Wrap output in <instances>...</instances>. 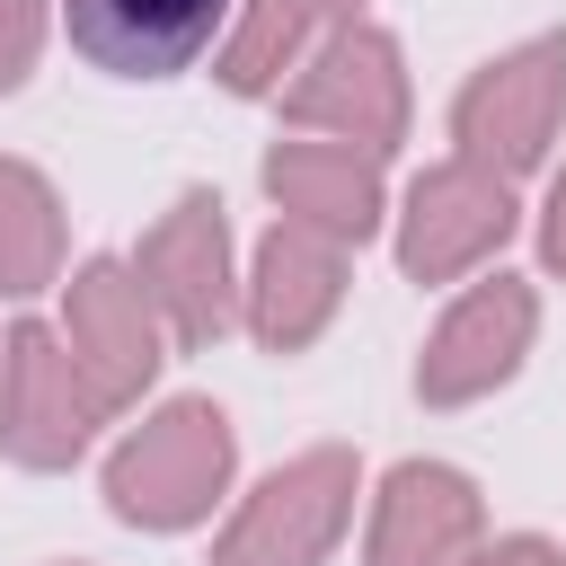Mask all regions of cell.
Segmentation results:
<instances>
[{"label":"cell","instance_id":"obj_1","mask_svg":"<svg viewBox=\"0 0 566 566\" xmlns=\"http://www.w3.org/2000/svg\"><path fill=\"white\" fill-rule=\"evenodd\" d=\"M239 478V424L212 398H159L106 451V513L124 531H195Z\"/></svg>","mask_w":566,"mask_h":566},{"label":"cell","instance_id":"obj_2","mask_svg":"<svg viewBox=\"0 0 566 566\" xmlns=\"http://www.w3.org/2000/svg\"><path fill=\"white\" fill-rule=\"evenodd\" d=\"M407 115H416V97H407V53H398V35L371 27V18L327 27V35L310 44V62L283 80V124L327 133V142H354V150H371V159H389V150L407 142Z\"/></svg>","mask_w":566,"mask_h":566},{"label":"cell","instance_id":"obj_3","mask_svg":"<svg viewBox=\"0 0 566 566\" xmlns=\"http://www.w3.org/2000/svg\"><path fill=\"white\" fill-rule=\"evenodd\" d=\"M354 495H363V460L345 442L292 451L283 469H265L239 495V513L221 522L203 566H327L354 522Z\"/></svg>","mask_w":566,"mask_h":566},{"label":"cell","instance_id":"obj_4","mask_svg":"<svg viewBox=\"0 0 566 566\" xmlns=\"http://www.w3.org/2000/svg\"><path fill=\"white\" fill-rule=\"evenodd\" d=\"M106 416L115 407L97 398V380L80 371L62 327H44V318H9L0 327V451L18 469H35V478L80 469Z\"/></svg>","mask_w":566,"mask_h":566},{"label":"cell","instance_id":"obj_5","mask_svg":"<svg viewBox=\"0 0 566 566\" xmlns=\"http://www.w3.org/2000/svg\"><path fill=\"white\" fill-rule=\"evenodd\" d=\"M557 124H566V27L522 35L513 53L478 62V71L460 80V97H451V142H460V159H478V168H495V177L548 168Z\"/></svg>","mask_w":566,"mask_h":566},{"label":"cell","instance_id":"obj_6","mask_svg":"<svg viewBox=\"0 0 566 566\" xmlns=\"http://www.w3.org/2000/svg\"><path fill=\"white\" fill-rule=\"evenodd\" d=\"M133 274L159 301L168 345L177 354H212L239 327V274H230V212H221V195L212 186H177V203L142 230Z\"/></svg>","mask_w":566,"mask_h":566},{"label":"cell","instance_id":"obj_7","mask_svg":"<svg viewBox=\"0 0 566 566\" xmlns=\"http://www.w3.org/2000/svg\"><path fill=\"white\" fill-rule=\"evenodd\" d=\"M522 203H513V177L478 168V159H433L407 195H398V274L407 283H460L478 265L504 256Z\"/></svg>","mask_w":566,"mask_h":566},{"label":"cell","instance_id":"obj_8","mask_svg":"<svg viewBox=\"0 0 566 566\" xmlns=\"http://www.w3.org/2000/svg\"><path fill=\"white\" fill-rule=\"evenodd\" d=\"M62 345L80 354V371L97 380V398L115 416L142 407V389L168 363V318L142 292L133 256H80L71 265V283H62Z\"/></svg>","mask_w":566,"mask_h":566},{"label":"cell","instance_id":"obj_9","mask_svg":"<svg viewBox=\"0 0 566 566\" xmlns=\"http://www.w3.org/2000/svg\"><path fill=\"white\" fill-rule=\"evenodd\" d=\"M531 336H539V292L522 283V274H478L442 318H433V336H424V354H416V398L424 407H478V398H495L513 371H522V354H531Z\"/></svg>","mask_w":566,"mask_h":566},{"label":"cell","instance_id":"obj_10","mask_svg":"<svg viewBox=\"0 0 566 566\" xmlns=\"http://www.w3.org/2000/svg\"><path fill=\"white\" fill-rule=\"evenodd\" d=\"M345 283H354V248L310 230V221H274L248 256V283H239V318L265 354H310L327 336V318L345 310Z\"/></svg>","mask_w":566,"mask_h":566},{"label":"cell","instance_id":"obj_11","mask_svg":"<svg viewBox=\"0 0 566 566\" xmlns=\"http://www.w3.org/2000/svg\"><path fill=\"white\" fill-rule=\"evenodd\" d=\"M239 0H62L71 53L106 80H177L221 53Z\"/></svg>","mask_w":566,"mask_h":566},{"label":"cell","instance_id":"obj_12","mask_svg":"<svg viewBox=\"0 0 566 566\" xmlns=\"http://www.w3.org/2000/svg\"><path fill=\"white\" fill-rule=\"evenodd\" d=\"M486 539V495L451 460H398L371 495L363 566H460Z\"/></svg>","mask_w":566,"mask_h":566},{"label":"cell","instance_id":"obj_13","mask_svg":"<svg viewBox=\"0 0 566 566\" xmlns=\"http://www.w3.org/2000/svg\"><path fill=\"white\" fill-rule=\"evenodd\" d=\"M256 177L274 195V221H310V230H327L345 248H363L389 221V177L354 142H274Z\"/></svg>","mask_w":566,"mask_h":566},{"label":"cell","instance_id":"obj_14","mask_svg":"<svg viewBox=\"0 0 566 566\" xmlns=\"http://www.w3.org/2000/svg\"><path fill=\"white\" fill-rule=\"evenodd\" d=\"M318 44V0H239L230 35L212 53V80L230 97H283V80L310 62Z\"/></svg>","mask_w":566,"mask_h":566},{"label":"cell","instance_id":"obj_15","mask_svg":"<svg viewBox=\"0 0 566 566\" xmlns=\"http://www.w3.org/2000/svg\"><path fill=\"white\" fill-rule=\"evenodd\" d=\"M62 283V195L35 159L0 150V301H35Z\"/></svg>","mask_w":566,"mask_h":566},{"label":"cell","instance_id":"obj_16","mask_svg":"<svg viewBox=\"0 0 566 566\" xmlns=\"http://www.w3.org/2000/svg\"><path fill=\"white\" fill-rule=\"evenodd\" d=\"M44 35H53V0H0V97H18L35 80Z\"/></svg>","mask_w":566,"mask_h":566},{"label":"cell","instance_id":"obj_17","mask_svg":"<svg viewBox=\"0 0 566 566\" xmlns=\"http://www.w3.org/2000/svg\"><path fill=\"white\" fill-rule=\"evenodd\" d=\"M460 566H566V548L539 539V531H504V539H478Z\"/></svg>","mask_w":566,"mask_h":566},{"label":"cell","instance_id":"obj_18","mask_svg":"<svg viewBox=\"0 0 566 566\" xmlns=\"http://www.w3.org/2000/svg\"><path fill=\"white\" fill-rule=\"evenodd\" d=\"M539 265L548 274H566V168L548 177V195H539Z\"/></svg>","mask_w":566,"mask_h":566},{"label":"cell","instance_id":"obj_19","mask_svg":"<svg viewBox=\"0 0 566 566\" xmlns=\"http://www.w3.org/2000/svg\"><path fill=\"white\" fill-rule=\"evenodd\" d=\"M318 18H327V27H345V18H363V0H318Z\"/></svg>","mask_w":566,"mask_h":566}]
</instances>
